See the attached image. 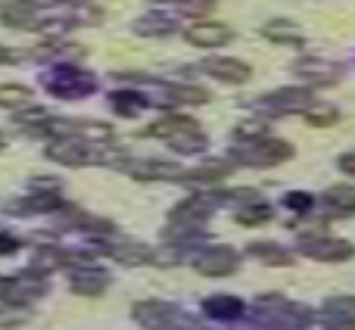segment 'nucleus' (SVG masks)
<instances>
[{
	"label": "nucleus",
	"instance_id": "16",
	"mask_svg": "<svg viewBox=\"0 0 355 330\" xmlns=\"http://www.w3.org/2000/svg\"><path fill=\"white\" fill-rule=\"evenodd\" d=\"M28 103H31V87L0 85V106H3V110H25Z\"/></svg>",
	"mask_w": 355,
	"mask_h": 330
},
{
	"label": "nucleus",
	"instance_id": "28",
	"mask_svg": "<svg viewBox=\"0 0 355 330\" xmlns=\"http://www.w3.org/2000/svg\"><path fill=\"white\" fill-rule=\"evenodd\" d=\"M340 168H343L346 175H355V153H346L343 159H340Z\"/></svg>",
	"mask_w": 355,
	"mask_h": 330
},
{
	"label": "nucleus",
	"instance_id": "13",
	"mask_svg": "<svg viewBox=\"0 0 355 330\" xmlns=\"http://www.w3.org/2000/svg\"><path fill=\"white\" fill-rule=\"evenodd\" d=\"M262 35L268 37V41H277V44H302V31L296 28L293 22H281V19H275V22H268L262 28Z\"/></svg>",
	"mask_w": 355,
	"mask_h": 330
},
{
	"label": "nucleus",
	"instance_id": "18",
	"mask_svg": "<svg viewBox=\"0 0 355 330\" xmlns=\"http://www.w3.org/2000/svg\"><path fill=\"white\" fill-rule=\"evenodd\" d=\"M250 252L256 259H262V262H268V265H290L293 262V259H290L287 252H284L281 246H275V243H252Z\"/></svg>",
	"mask_w": 355,
	"mask_h": 330
},
{
	"label": "nucleus",
	"instance_id": "9",
	"mask_svg": "<svg viewBox=\"0 0 355 330\" xmlns=\"http://www.w3.org/2000/svg\"><path fill=\"white\" fill-rule=\"evenodd\" d=\"M300 246L315 259H349L352 246L343 243V240H327V237H300Z\"/></svg>",
	"mask_w": 355,
	"mask_h": 330
},
{
	"label": "nucleus",
	"instance_id": "5",
	"mask_svg": "<svg viewBox=\"0 0 355 330\" xmlns=\"http://www.w3.org/2000/svg\"><path fill=\"white\" fill-rule=\"evenodd\" d=\"M290 153H293V150L284 141H256L252 147L237 150V159L246 165H275V162L287 159Z\"/></svg>",
	"mask_w": 355,
	"mask_h": 330
},
{
	"label": "nucleus",
	"instance_id": "17",
	"mask_svg": "<svg viewBox=\"0 0 355 330\" xmlns=\"http://www.w3.org/2000/svg\"><path fill=\"white\" fill-rule=\"evenodd\" d=\"M112 259H116V262H125V265H144L153 256H150V250L141 243H119V246H112Z\"/></svg>",
	"mask_w": 355,
	"mask_h": 330
},
{
	"label": "nucleus",
	"instance_id": "22",
	"mask_svg": "<svg viewBox=\"0 0 355 330\" xmlns=\"http://www.w3.org/2000/svg\"><path fill=\"white\" fill-rule=\"evenodd\" d=\"M268 215H271V209H265V206H259V202H256V206H252V209H246V212H240L237 218L243 221V225H252V221H265V218H268Z\"/></svg>",
	"mask_w": 355,
	"mask_h": 330
},
{
	"label": "nucleus",
	"instance_id": "10",
	"mask_svg": "<svg viewBox=\"0 0 355 330\" xmlns=\"http://www.w3.org/2000/svg\"><path fill=\"white\" fill-rule=\"evenodd\" d=\"M237 268V256L231 250H206L200 259H196V271L209 277H221V275H231Z\"/></svg>",
	"mask_w": 355,
	"mask_h": 330
},
{
	"label": "nucleus",
	"instance_id": "23",
	"mask_svg": "<svg viewBox=\"0 0 355 330\" xmlns=\"http://www.w3.org/2000/svg\"><path fill=\"white\" fill-rule=\"evenodd\" d=\"M25 321V312H19L16 306H6L3 312H0V327H16Z\"/></svg>",
	"mask_w": 355,
	"mask_h": 330
},
{
	"label": "nucleus",
	"instance_id": "26",
	"mask_svg": "<svg viewBox=\"0 0 355 330\" xmlns=\"http://www.w3.org/2000/svg\"><path fill=\"white\" fill-rule=\"evenodd\" d=\"M309 122H312V125H327V122H337V112H334V110L318 112V116H309Z\"/></svg>",
	"mask_w": 355,
	"mask_h": 330
},
{
	"label": "nucleus",
	"instance_id": "24",
	"mask_svg": "<svg viewBox=\"0 0 355 330\" xmlns=\"http://www.w3.org/2000/svg\"><path fill=\"white\" fill-rule=\"evenodd\" d=\"M31 187H35V193H56V190H60V181H53V177H47V181H44V177H35Z\"/></svg>",
	"mask_w": 355,
	"mask_h": 330
},
{
	"label": "nucleus",
	"instance_id": "8",
	"mask_svg": "<svg viewBox=\"0 0 355 330\" xmlns=\"http://www.w3.org/2000/svg\"><path fill=\"white\" fill-rule=\"evenodd\" d=\"M200 69L202 72H209L212 78H221V81H246L250 78V66L246 62H240V60H227V56H212V60H202L200 62Z\"/></svg>",
	"mask_w": 355,
	"mask_h": 330
},
{
	"label": "nucleus",
	"instance_id": "1",
	"mask_svg": "<svg viewBox=\"0 0 355 330\" xmlns=\"http://www.w3.org/2000/svg\"><path fill=\"white\" fill-rule=\"evenodd\" d=\"M47 293V277L28 271V275H6L0 277V302L3 306H25V302H35Z\"/></svg>",
	"mask_w": 355,
	"mask_h": 330
},
{
	"label": "nucleus",
	"instance_id": "27",
	"mask_svg": "<svg viewBox=\"0 0 355 330\" xmlns=\"http://www.w3.org/2000/svg\"><path fill=\"white\" fill-rule=\"evenodd\" d=\"M287 200H290V206L293 209H309L312 206V196H302V193H290Z\"/></svg>",
	"mask_w": 355,
	"mask_h": 330
},
{
	"label": "nucleus",
	"instance_id": "19",
	"mask_svg": "<svg viewBox=\"0 0 355 330\" xmlns=\"http://www.w3.org/2000/svg\"><path fill=\"white\" fill-rule=\"evenodd\" d=\"M206 312L212 318H234V315H240V302L231 299V296H215V299L206 302Z\"/></svg>",
	"mask_w": 355,
	"mask_h": 330
},
{
	"label": "nucleus",
	"instance_id": "7",
	"mask_svg": "<svg viewBox=\"0 0 355 330\" xmlns=\"http://www.w3.org/2000/svg\"><path fill=\"white\" fill-rule=\"evenodd\" d=\"M293 72L300 75V78L315 81V85H334V81L340 78V72H343V69L334 66V62L318 60V56H302V60L293 66Z\"/></svg>",
	"mask_w": 355,
	"mask_h": 330
},
{
	"label": "nucleus",
	"instance_id": "14",
	"mask_svg": "<svg viewBox=\"0 0 355 330\" xmlns=\"http://www.w3.org/2000/svg\"><path fill=\"white\" fill-rule=\"evenodd\" d=\"M110 103H112V110H116L119 116H137L144 106H150L147 97H141V94H135V91H116L110 97Z\"/></svg>",
	"mask_w": 355,
	"mask_h": 330
},
{
	"label": "nucleus",
	"instance_id": "2",
	"mask_svg": "<svg viewBox=\"0 0 355 330\" xmlns=\"http://www.w3.org/2000/svg\"><path fill=\"white\" fill-rule=\"evenodd\" d=\"M44 87H47L53 97L78 100V97H87V94L97 91V78L87 72H78V69H72V66H60L53 75H44Z\"/></svg>",
	"mask_w": 355,
	"mask_h": 330
},
{
	"label": "nucleus",
	"instance_id": "20",
	"mask_svg": "<svg viewBox=\"0 0 355 330\" xmlns=\"http://www.w3.org/2000/svg\"><path fill=\"white\" fill-rule=\"evenodd\" d=\"M60 265H66V252H60V250H41L35 256V262H31V268H35V271H53V268H60Z\"/></svg>",
	"mask_w": 355,
	"mask_h": 330
},
{
	"label": "nucleus",
	"instance_id": "29",
	"mask_svg": "<svg viewBox=\"0 0 355 330\" xmlns=\"http://www.w3.org/2000/svg\"><path fill=\"white\" fill-rule=\"evenodd\" d=\"M16 60H19L16 50H10V47H3V44H0V62H16Z\"/></svg>",
	"mask_w": 355,
	"mask_h": 330
},
{
	"label": "nucleus",
	"instance_id": "21",
	"mask_svg": "<svg viewBox=\"0 0 355 330\" xmlns=\"http://www.w3.org/2000/svg\"><path fill=\"white\" fill-rule=\"evenodd\" d=\"M327 202L349 212V209H355V187H334V190H327Z\"/></svg>",
	"mask_w": 355,
	"mask_h": 330
},
{
	"label": "nucleus",
	"instance_id": "11",
	"mask_svg": "<svg viewBox=\"0 0 355 330\" xmlns=\"http://www.w3.org/2000/svg\"><path fill=\"white\" fill-rule=\"evenodd\" d=\"M69 284H72V290H75V293H81V296H97V293H103V290H106L110 275H106V271H100V268H78Z\"/></svg>",
	"mask_w": 355,
	"mask_h": 330
},
{
	"label": "nucleus",
	"instance_id": "25",
	"mask_svg": "<svg viewBox=\"0 0 355 330\" xmlns=\"http://www.w3.org/2000/svg\"><path fill=\"white\" fill-rule=\"evenodd\" d=\"M16 246H19V240H12V237H6V234H0V256H10V252H16Z\"/></svg>",
	"mask_w": 355,
	"mask_h": 330
},
{
	"label": "nucleus",
	"instance_id": "15",
	"mask_svg": "<svg viewBox=\"0 0 355 330\" xmlns=\"http://www.w3.org/2000/svg\"><path fill=\"white\" fill-rule=\"evenodd\" d=\"M62 202L56 200V193H35L28 200H22V206H10V212H22V215H31V212H56Z\"/></svg>",
	"mask_w": 355,
	"mask_h": 330
},
{
	"label": "nucleus",
	"instance_id": "3",
	"mask_svg": "<svg viewBox=\"0 0 355 330\" xmlns=\"http://www.w3.org/2000/svg\"><path fill=\"white\" fill-rule=\"evenodd\" d=\"M47 156L60 165H91V162H100V147L66 134V137H53L50 141Z\"/></svg>",
	"mask_w": 355,
	"mask_h": 330
},
{
	"label": "nucleus",
	"instance_id": "4",
	"mask_svg": "<svg viewBox=\"0 0 355 330\" xmlns=\"http://www.w3.org/2000/svg\"><path fill=\"white\" fill-rule=\"evenodd\" d=\"M315 103V94L312 87H284V91H275L268 97H262V110L265 112H302V110H312Z\"/></svg>",
	"mask_w": 355,
	"mask_h": 330
},
{
	"label": "nucleus",
	"instance_id": "12",
	"mask_svg": "<svg viewBox=\"0 0 355 330\" xmlns=\"http://www.w3.org/2000/svg\"><path fill=\"white\" fill-rule=\"evenodd\" d=\"M135 35H141V37H168V35H175V22L168 16L150 12V16H144V19L135 22Z\"/></svg>",
	"mask_w": 355,
	"mask_h": 330
},
{
	"label": "nucleus",
	"instance_id": "6",
	"mask_svg": "<svg viewBox=\"0 0 355 330\" xmlns=\"http://www.w3.org/2000/svg\"><path fill=\"white\" fill-rule=\"evenodd\" d=\"M184 37H187L193 47H225L234 37V31L227 28L225 22H196L184 31Z\"/></svg>",
	"mask_w": 355,
	"mask_h": 330
}]
</instances>
